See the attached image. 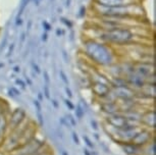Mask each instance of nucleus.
<instances>
[{
    "label": "nucleus",
    "instance_id": "12",
    "mask_svg": "<svg viewBox=\"0 0 156 155\" xmlns=\"http://www.w3.org/2000/svg\"><path fill=\"white\" fill-rule=\"evenodd\" d=\"M66 103L67 106H69L70 109H73V105L72 103H70V101H69V100H66Z\"/></svg>",
    "mask_w": 156,
    "mask_h": 155
},
{
    "label": "nucleus",
    "instance_id": "2",
    "mask_svg": "<svg viewBox=\"0 0 156 155\" xmlns=\"http://www.w3.org/2000/svg\"><path fill=\"white\" fill-rule=\"evenodd\" d=\"M98 36L97 40L108 44L110 46H125L131 45V44L138 43V40L141 35H138L134 31V27H117L109 30H101L97 28Z\"/></svg>",
    "mask_w": 156,
    "mask_h": 155
},
{
    "label": "nucleus",
    "instance_id": "5",
    "mask_svg": "<svg viewBox=\"0 0 156 155\" xmlns=\"http://www.w3.org/2000/svg\"><path fill=\"white\" fill-rule=\"evenodd\" d=\"M153 140H154V131L141 127V129L136 134V136L129 143H133L134 145L138 146V147H143Z\"/></svg>",
    "mask_w": 156,
    "mask_h": 155
},
{
    "label": "nucleus",
    "instance_id": "14",
    "mask_svg": "<svg viewBox=\"0 0 156 155\" xmlns=\"http://www.w3.org/2000/svg\"><path fill=\"white\" fill-rule=\"evenodd\" d=\"M73 139H75V141L76 142V144H79V139H78V137H76V134H73Z\"/></svg>",
    "mask_w": 156,
    "mask_h": 155
},
{
    "label": "nucleus",
    "instance_id": "8",
    "mask_svg": "<svg viewBox=\"0 0 156 155\" xmlns=\"http://www.w3.org/2000/svg\"><path fill=\"white\" fill-rule=\"evenodd\" d=\"M140 125L143 128L153 130L155 129V111L154 110H147L141 113L140 115Z\"/></svg>",
    "mask_w": 156,
    "mask_h": 155
},
{
    "label": "nucleus",
    "instance_id": "13",
    "mask_svg": "<svg viewBox=\"0 0 156 155\" xmlns=\"http://www.w3.org/2000/svg\"><path fill=\"white\" fill-rule=\"evenodd\" d=\"M84 139H85V140H86V141H87V145H88V146H90V147H93V145H92V144H91L90 140H89V139H88V138H87V137H84Z\"/></svg>",
    "mask_w": 156,
    "mask_h": 155
},
{
    "label": "nucleus",
    "instance_id": "10",
    "mask_svg": "<svg viewBox=\"0 0 156 155\" xmlns=\"http://www.w3.org/2000/svg\"><path fill=\"white\" fill-rule=\"evenodd\" d=\"M122 145V150L125 151L126 155H139L140 154V149L141 147L134 145L133 143H123Z\"/></svg>",
    "mask_w": 156,
    "mask_h": 155
},
{
    "label": "nucleus",
    "instance_id": "1",
    "mask_svg": "<svg viewBox=\"0 0 156 155\" xmlns=\"http://www.w3.org/2000/svg\"><path fill=\"white\" fill-rule=\"evenodd\" d=\"M83 50L84 54L96 65L106 68L116 62L112 46L100 40L92 38L87 39L83 44Z\"/></svg>",
    "mask_w": 156,
    "mask_h": 155
},
{
    "label": "nucleus",
    "instance_id": "6",
    "mask_svg": "<svg viewBox=\"0 0 156 155\" xmlns=\"http://www.w3.org/2000/svg\"><path fill=\"white\" fill-rule=\"evenodd\" d=\"M26 119V112L22 108H16L12 112L10 111L8 116V127H7V134L13 131L16 127L22 124Z\"/></svg>",
    "mask_w": 156,
    "mask_h": 155
},
{
    "label": "nucleus",
    "instance_id": "4",
    "mask_svg": "<svg viewBox=\"0 0 156 155\" xmlns=\"http://www.w3.org/2000/svg\"><path fill=\"white\" fill-rule=\"evenodd\" d=\"M45 148V143L34 137L29 142L20 146L19 148H16V150L8 153L7 155H36L40 153L41 151H43Z\"/></svg>",
    "mask_w": 156,
    "mask_h": 155
},
{
    "label": "nucleus",
    "instance_id": "11",
    "mask_svg": "<svg viewBox=\"0 0 156 155\" xmlns=\"http://www.w3.org/2000/svg\"><path fill=\"white\" fill-rule=\"evenodd\" d=\"M36 155H51V153H50V151L48 150V149H44L43 151H41L40 153H38V154H36Z\"/></svg>",
    "mask_w": 156,
    "mask_h": 155
},
{
    "label": "nucleus",
    "instance_id": "3",
    "mask_svg": "<svg viewBox=\"0 0 156 155\" xmlns=\"http://www.w3.org/2000/svg\"><path fill=\"white\" fill-rule=\"evenodd\" d=\"M93 10L98 17H131V19H142L144 10L140 3L122 5V6L106 7L102 5L93 4Z\"/></svg>",
    "mask_w": 156,
    "mask_h": 155
},
{
    "label": "nucleus",
    "instance_id": "9",
    "mask_svg": "<svg viewBox=\"0 0 156 155\" xmlns=\"http://www.w3.org/2000/svg\"><path fill=\"white\" fill-rule=\"evenodd\" d=\"M93 3L106 7L122 6V5L139 3V0H93Z\"/></svg>",
    "mask_w": 156,
    "mask_h": 155
},
{
    "label": "nucleus",
    "instance_id": "7",
    "mask_svg": "<svg viewBox=\"0 0 156 155\" xmlns=\"http://www.w3.org/2000/svg\"><path fill=\"white\" fill-rule=\"evenodd\" d=\"M9 113L7 107L4 105V102H0V146L4 141L5 137L7 135V127H8V116Z\"/></svg>",
    "mask_w": 156,
    "mask_h": 155
}]
</instances>
